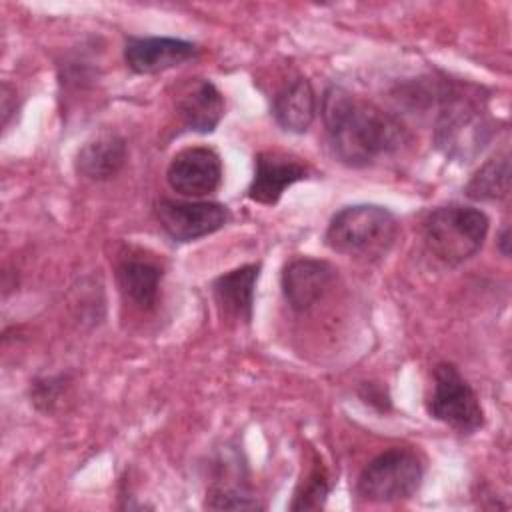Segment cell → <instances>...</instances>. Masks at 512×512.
<instances>
[{"label": "cell", "instance_id": "cell-1", "mask_svg": "<svg viewBox=\"0 0 512 512\" xmlns=\"http://www.w3.org/2000/svg\"><path fill=\"white\" fill-rule=\"evenodd\" d=\"M320 112L332 154L350 168L374 164L398 150L406 138L394 116L342 86L326 88Z\"/></svg>", "mask_w": 512, "mask_h": 512}, {"label": "cell", "instance_id": "cell-2", "mask_svg": "<svg viewBox=\"0 0 512 512\" xmlns=\"http://www.w3.org/2000/svg\"><path fill=\"white\" fill-rule=\"evenodd\" d=\"M494 136V122L486 108L458 90L446 86L434 122V146L448 160L468 164L480 156Z\"/></svg>", "mask_w": 512, "mask_h": 512}, {"label": "cell", "instance_id": "cell-3", "mask_svg": "<svg viewBox=\"0 0 512 512\" xmlns=\"http://www.w3.org/2000/svg\"><path fill=\"white\" fill-rule=\"evenodd\" d=\"M398 236L396 216L378 204H352L338 210L324 232V244L356 258L384 256Z\"/></svg>", "mask_w": 512, "mask_h": 512}, {"label": "cell", "instance_id": "cell-4", "mask_svg": "<svg viewBox=\"0 0 512 512\" xmlns=\"http://www.w3.org/2000/svg\"><path fill=\"white\" fill-rule=\"evenodd\" d=\"M488 216L468 204H444L424 220V242L444 264L458 266L476 256L488 236Z\"/></svg>", "mask_w": 512, "mask_h": 512}, {"label": "cell", "instance_id": "cell-5", "mask_svg": "<svg viewBox=\"0 0 512 512\" xmlns=\"http://www.w3.org/2000/svg\"><path fill=\"white\" fill-rule=\"evenodd\" d=\"M424 478L420 456L410 448H388L358 474L356 496L370 504H392L412 498Z\"/></svg>", "mask_w": 512, "mask_h": 512}, {"label": "cell", "instance_id": "cell-6", "mask_svg": "<svg viewBox=\"0 0 512 512\" xmlns=\"http://www.w3.org/2000/svg\"><path fill=\"white\" fill-rule=\"evenodd\" d=\"M426 410L434 420L460 434H474L484 426V410L474 388L450 362L434 366Z\"/></svg>", "mask_w": 512, "mask_h": 512}, {"label": "cell", "instance_id": "cell-7", "mask_svg": "<svg viewBox=\"0 0 512 512\" xmlns=\"http://www.w3.org/2000/svg\"><path fill=\"white\" fill-rule=\"evenodd\" d=\"M154 214L162 232L174 242H194L222 230L230 222V210L220 202L160 198Z\"/></svg>", "mask_w": 512, "mask_h": 512}, {"label": "cell", "instance_id": "cell-8", "mask_svg": "<svg viewBox=\"0 0 512 512\" xmlns=\"http://www.w3.org/2000/svg\"><path fill=\"white\" fill-rule=\"evenodd\" d=\"M222 174V160L214 148L188 146L172 156L166 168V182L186 198H202L218 190Z\"/></svg>", "mask_w": 512, "mask_h": 512}, {"label": "cell", "instance_id": "cell-9", "mask_svg": "<svg viewBox=\"0 0 512 512\" xmlns=\"http://www.w3.org/2000/svg\"><path fill=\"white\" fill-rule=\"evenodd\" d=\"M310 174L308 166L300 158L278 152L264 150L254 156V176L246 190L252 202L274 206L292 184L306 180Z\"/></svg>", "mask_w": 512, "mask_h": 512}, {"label": "cell", "instance_id": "cell-10", "mask_svg": "<svg viewBox=\"0 0 512 512\" xmlns=\"http://www.w3.org/2000/svg\"><path fill=\"white\" fill-rule=\"evenodd\" d=\"M198 56V46L172 36H128L124 62L136 74H158Z\"/></svg>", "mask_w": 512, "mask_h": 512}, {"label": "cell", "instance_id": "cell-11", "mask_svg": "<svg viewBox=\"0 0 512 512\" xmlns=\"http://www.w3.org/2000/svg\"><path fill=\"white\" fill-rule=\"evenodd\" d=\"M334 280L336 268L330 262L302 256L284 266L280 286L288 306L296 312H306L328 294Z\"/></svg>", "mask_w": 512, "mask_h": 512}, {"label": "cell", "instance_id": "cell-12", "mask_svg": "<svg viewBox=\"0 0 512 512\" xmlns=\"http://www.w3.org/2000/svg\"><path fill=\"white\" fill-rule=\"evenodd\" d=\"M176 112L188 130L208 134L224 118V96L214 82L196 78L176 98Z\"/></svg>", "mask_w": 512, "mask_h": 512}, {"label": "cell", "instance_id": "cell-13", "mask_svg": "<svg viewBox=\"0 0 512 512\" xmlns=\"http://www.w3.org/2000/svg\"><path fill=\"white\" fill-rule=\"evenodd\" d=\"M258 276L260 264H244L214 278L212 296L218 310L232 320L250 324Z\"/></svg>", "mask_w": 512, "mask_h": 512}, {"label": "cell", "instance_id": "cell-14", "mask_svg": "<svg viewBox=\"0 0 512 512\" xmlns=\"http://www.w3.org/2000/svg\"><path fill=\"white\" fill-rule=\"evenodd\" d=\"M126 156V140L114 130H102L80 146L76 172L92 182H104L122 170Z\"/></svg>", "mask_w": 512, "mask_h": 512}, {"label": "cell", "instance_id": "cell-15", "mask_svg": "<svg viewBox=\"0 0 512 512\" xmlns=\"http://www.w3.org/2000/svg\"><path fill=\"white\" fill-rule=\"evenodd\" d=\"M160 280L162 270L150 260L124 258L116 266V282L120 294L138 310H152L158 304Z\"/></svg>", "mask_w": 512, "mask_h": 512}, {"label": "cell", "instance_id": "cell-16", "mask_svg": "<svg viewBox=\"0 0 512 512\" xmlns=\"http://www.w3.org/2000/svg\"><path fill=\"white\" fill-rule=\"evenodd\" d=\"M272 116L286 132L302 134L316 116V94L306 78H296L284 86L272 102Z\"/></svg>", "mask_w": 512, "mask_h": 512}, {"label": "cell", "instance_id": "cell-17", "mask_svg": "<svg viewBox=\"0 0 512 512\" xmlns=\"http://www.w3.org/2000/svg\"><path fill=\"white\" fill-rule=\"evenodd\" d=\"M510 192V156L500 152L486 160L464 186V194L478 202H496Z\"/></svg>", "mask_w": 512, "mask_h": 512}, {"label": "cell", "instance_id": "cell-18", "mask_svg": "<svg viewBox=\"0 0 512 512\" xmlns=\"http://www.w3.org/2000/svg\"><path fill=\"white\" fill-rule=\"evenodd\" d=\"M328 492H330V476L324 466L314 464V468L298 484L288 508L290 510H320L328 498Z\"/></svg>", "mask_w": 512, "mask_h": 512}, {"label": "cell", "instance_id": "cell-19", "mask_svg": "<svg viewBox=\"0 0 512 512\" xmlns=\"http://www.w3.org/2000/svg\"><path fill=\"white\" fill-rule=\"evenodd\" d=\"M204 508L210 510H262L264 504L242 484H212Z\"/></svg>", "mask_w": 512, "mask_h": 512}, {"label": "cell", "instance_id": "cell-20", "mask_svg": "<svg viewBox=\"0 0 512 512\" xmlns=\"http://www.w3.org/2000/svg\"><path fill=\"white\" fill-rule=\"evenodd\" d=\"M64 386H66V376L64 374L34 380L32 386H30L32 404L42 412H52V408L58 404L60 394L64 392Z\"/></svg>", "mask_w": 512, "mask_h": 512}, {"label": "cell", "instance_id": "cell-21", "mask_svg": "<svg viewBox=\"0 0 512 512\" xmlns=\"http://www.w3.org/2000/svg\"><path fill=\"white\" fill-rule=\"evenodd\" d=\"M358 394L366 404H370L378 412H388L392 408L388 388L378 384V382H362L360 388H358Z\"/></svg>", "mask_w": 512, "mask_h": 512}, {"label": "cell", "instance_id": "cell-22", "mask_svg": "<svg viewBox=\"0 0 512 512\" xmlns=\"http://www.w3.org/2000/svg\"><path fill=\"white\" fill-rule=\"evenodd\" d=\"M496 246H498L502 256H510V228H508V224L502 226V230L498 234V240H496Z\"/></svg>", "mask_w": 512, "mask_h": 512}]
</instances>
